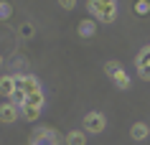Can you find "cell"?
I'll return each instance as SVG.
<instances>
[{
    "label": "cell",
    "instance_id": "obj_1",
    "mask_svg": "<svg viewBox=\"0 0 150 145\" xmlns=\"http://www.w3.org/2000/svg\"><path fill=\"white\" fill-rule=\"evenodd\" d=\"M87 10L99 23H115L117 21V5H107L102 0H87Z\"/></svg>",
    "mask_w": 150,
    "mask_h": 145
},
{
    "label": "cell",
    "instance_id": "obj_2",
    "mask_svg": "<svg viewBox=\"0 0 150 145\" xmlns=\"http://www.w3.org/2000/svg\"><path fill=\"white\" fill-rule=\"evenodd\" d=\"M31 145H61V135L56 132L54 127H48V125H41L31 132Z\"/></svg>",
    "mask_w": 150,
    "mask_h": 145
},
{
    "label": "cell",
    "instance_id": "obj_3",
    "mask_svg": "<svg viewBox=\"0 0 150 145\" xmlns=\"http://www.w3.org/2000/svg\"><path fill=\"white\" fill-rule=\"evenodd\" d=\"M104 74L115 81V87H117V89H130V84H132L120 61H107V64H104Z\"/></svg>",
    "mask_w": 150,
    "mask_h": 145
},
{
    "label": "cell",
    "instance_id": "obj_4",
    "mask_svg": "<svg viewBox=\"0 0 150 145\" xmlns=\"http://www.w3.org/2000/svg\"><path fill=\"white\" fill-rule=\"evenodd\" d=\"M16 89H21L23 94H33V92H43L41 81L33 74H16Z\"/></svg>",
    "mask_w": 150,
    "mask_h": 145
},
{
    "label": "cell",
    "instance_id": "obj_5",
    "mask_svg": "<svg viewBox=\"0 0 150 145\" xmlns=\"http://www.w3.org/2000/svg\"><path fill=\"white\" fill-rule=\"evenodd\" d=\"M104 127H107V117H104L102 112L92 110V112H87V115H84V130H87V132L97 135V132H102Z\"/></svg>",
    "mask_w": 150,
    "mask_h": 145
},
{
    "label": "cell",
    "instance_id": "obj_6",
    "mask_svg": "<svg viewBox=\"0 0 150 145\" xmlns=\"http://www.w3.org/2000/svg\"><path fill=\"white\" fill-rule=\"evenodd\" d=\"M18 117H21V107L18 105H13L10 99L0 105V122H3V125H13Z\"/></svg>",
    "mask_w": 150,
    "mask_h": 145
},
{
    "label": "cell",
    "instance_id": "obj_7",
    "mask_svg": "<svg viewBox=\"0 0 150 145\" xmlns=\"http://www.w3.org/2000/svg\"><path fill=\"white\" fill-rule=\"evenodd\" d=\"M135 66H137V74L142 79H150V46H142L137 59H135Z\"/></svg>",
    "mask_w": 150,
    "mask_h": 145
},
{
    "label": "cell",
    "instance_id": "obj_8",
    "mask_svg": "<svg viewBox=\"0 0 150 145\" xmlns=\"http://www.w3.org/2000/svg\"><path fill=\"white\" fill-rule=\"evenodd\" d=\"M16 92V74H5V76H0V97H13Z\"/></svg>",
    "mask_w": 150,
    "mask_h": 145
},
{
    "label": "cell",
    "instance_id": "obj_9",
    "mask_svg": "<svg viewBox=\"0 0 150 145\" xmlns=\"http://www.w3.org/2000/svg\"><path fill=\"white\" fill-rule=\"evenodd\" d=\"M148 135H150V127L148 125H145V122H135L132 127H130V137H132V140H148Z\"/></svg>",
    "mask_w": 150,
    "mask_h": 145
},
{
    "label": "cell",
    "instance_id": "obj_10",
    "mask_svg": "<svg viewBox=\"0 0 150 145\" xmlns=\"http://www.w3.org/2000/svg\"><path fill=\"white\" fill-rule=\"evenodd\" d=\"M76 31H79V36H81V38H92V36L97 33V21H92V18H87V21H81Z\"/></svg>",
    "mask_w": 150,
    "mask_h": 145
},
{
    "label": "cell",
    "instance_id": "obj_11",
    "mask_svg": "<svg viewBox=\"0 0 150 145\" xmlns=\"http://www.w3.org/2000/svg\"><path fill=\"white\" fill-rule=\"evenodd\" d=\"M64 143L66 145H87V135L81 130H71V132L64 135Z\"/></svg>",
    "mask_w": 150,
    "mask_h": 145
},
{
    "label": "cell",
    "instance_id": "obj_12",
    "mask_svg": "<svg viewBox=\"0 0 150 145\" xmlns=\"http://www.w3.org/2000/svg\"><path fill=\"white\" fill-rule=\"evenodd\" d=\"M41 110H43V107H31V105H23L21 107V117H23V120H28V122H36L41 117Z\"/></svg>",
    "mask_w": 150,
    "mask_h": 145
},
{
    "label": "cell",
    "instance_id": "obj_13",
    "mask_svg": "<svg viewBox=\"0 0 150 145\" xmlns=\"http://www.w3.org/2000/svg\"><path fill=\"white\" fill-rule=\"evenodd\" d=\"M10 16H13V5L8 0H0V21H8Z\"/></svg>",
    "mask_w": 150,
    "mask_h": 145
},
{
    "label": "cell",
    "instance_id": "obj_14",
    "mask_svg": "<svg viewBox=\"0 0 150 145\" xmlns=\"http://www.w3.org/2000/svg\"><path fill=\"white\" fill-rule=\"evenodd\" d=\"M18 33H21L23 38H33V33H36V25H33V23H23L21 28H18Z\"/></svg>",
    "mask_w": 150,
    "mask_h": 145
},
{
    "label": "cell",
    "instance_id": "obj_15",
    "mask_svg": "<svg viewBox=\"0 0 150 145\" xmlns=\"http://www.w3.org/2000/svg\"><path fill=\"white\" fill-rule=\"evenodd\" d=\"M135 13H137V16H148L150 13V3L148 0H137V3H135Z\"/></svg>",
    "mask_w": 150,
    "mask_h": 145
},
{
    "label": "cell",
    "instance_id": "obj_16",
    "mask_svg": "<svg viewBox=\"0 0 150 145\" xmlns=\"http://www.w3.org/2000/svg\"><path fill=\"white\" fill-rule=\"evenodd\" d=\"M13 69H23V74H28L25 71V69H28V61H25V59H16V61H13Z\"/></svg>",
    "mask_w": 150,
    "mask_h": 145
},
{
    "label": "cell",
    "instance_id": "obj_17",
    "mask_svg": "<svg viewBox=\"0 0 150 145\" xmlns=\"http://www.w3.org/2000/svg\"><path fill=\"white\" fill-rule=\"evenodd\" d=\"M59 5H61L64 10H74L76 8V0H59Z\"/></svg>",
    "mask_w": 150,
    "mask_h": 145
},
{
    "label": "cell",
    "instance_id": "obj_18",
    "mask_svg": "<svg viewBox=\"0 0 150 145\" xmlns=\"http://www.w3.org/2000/svg\"><path fill=\"white\" fill-rule=\"evenodd\" d=\"M102 3H107V5H117V0H102Z\"/></svg>",
    "mask_w": 150,
    "mask_h": 145
},
{
    "label": "cell",
    "instance_id": "obj_19",
    "mask_svg": "<svg viewBox=\"0 0 150 145\" xmlns=\"http://www.w3.org/2000/svg\"><path fill=\"white\" fill-rule=\"evenodd\" d=\"M0 66H3V56H0Z\"/></svg>",
    "mask_w": 150,
    "mask_h": 145
}]
</instances>
